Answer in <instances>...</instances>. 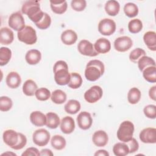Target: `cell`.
I'll return each mask as SVG.
<instances>
[{
	"label": "cell",
	"mask_w": 156,
	"mask_h": 156,
	"mask_svg": "<svg viewBox=\"0 0 156 156\" xmlns=\"http://www.w3.org/2000/svg\"><path fill=\"white\" fill-rule=\"evenodd\" d=\"M21 11L35 24L38 23L43 18L44 13L40 9L39 2L32 0L24 2L22 5Z\"/></svg>",
	"instance_id": "obj_1"
},
{
	"label": "cell",
	"mask_w": 156,
	"mask_h": 156,
	"mask_svg": "<svg viewBox=\"0 0 156 156\" xmlns=\"http://www.w3.org/2000/svg\"><path fill=\"white\" fill-rule=\"evenodd\" d=\"M54 80L59 85H68L70 80V73L68 71V66L63 60L55 62L53 67Z\"/></svg>",
	"instance_id": "obj_2"
},
{
	"label": "cell",
	"mask_w": 156,
	"mask_h": 156,
	"mask_svg": "<svg viewBox=\"0 0 156 156\" xmlns=\"http://www.w3.org/2000/svg\"><path fill=\"white\" fill-rule=\"evenodd\" d=\"M104 71L105 66L101 61L92 60L87 64L85 76L88 80L94 82L99 79L104 74Z\"/></svg>",
	"instance_id": "obj_3"
},
{
	"label": "cell",
	"mask_w": 156,
	"mask_h": 156,
	"mask_svg": "<svg viewBox=\"0 0 156 156\" xmlns=\"http://www.w3.org/2000/svg\"><path fill=\"white\" fill-rule=\"evenodd\" d=\"M133 124L130 121H124L121 123L117 130V138L121 141L127 143L133 138Z\"/></svg>",
	"instance_id": "obj_4"
},
{
	"label": "cell",
	"mask_w": 156,
	"mask_h": 156,
	"mask_svg": "<svg viewBox=\"0 0 156 156\" xmlns=\"http://www.w3.org/2000/svg\"><path fill=\"white\" fill-rule=\"evenodd\" d=\"M18 40L26 44L32 45L35 44L37 40L35 30L30 26H26L17 34Z\"/></svg>",
	"instance_id": "obj_5"
},
{
	"label": "cell",
	"mask_w": 156,
	"mask_h": 156,
	"mask_svg": "<svg viewBox=\"0 0 156 156\" xmlns=\"http://www.w3.org/2000/svg\"><path fill=\"white\" fill-rule=\"evenodd\" d=\"M115 30L116 23L112 19H102L98 24V31L103 35H111L115 32Z\"/></svg>",
	"instance_id": "obj_6"
},
{
	"label": "cell",
	"mask_w": 156,
	"mask_h": 156,
	"mask_svg": "<svg viewBox=\"0 0 156 156\" xmlns=\"http://www.w3.org/2000/svg\"><path fill=\"white\" fill-rule=\"evenodd\" d=\"M50 133L47 130L39 129L34 132L32 140L36 145L42 147L48 144L50 140Z\"/></svg>",
	"instance_id": "obj_7"
},
{
	"label": "cell",
	"mask_w": 156,
	"mask_h": 156,
	"mask_svg": "<svg viewBox=\"0 0 156 156\" xmlns=\"http://www.w3.org/2000/svg\"><path fill=\"white\" fill-rule=\"evenodd\" d=\"M103 95L102 88L98 85H94L87 90L84 93V99L90 104L95 103L101 99Z\"/></svg>",
	"instance_id": "obj_8"
},
{
	"label": "cell",
	"mask_w": 156,
	"mask_h": 156,
	"mask_svg": "<svg viewBox=\"0 0 156 156\" xmlns=\"http://www.w3.org/2000/svg\"><path fill=\"white\" fill-rule=\"evenodd\" d=\"M8 24L10 28L19 32L25 27L24 19L20 12H16L10 15Z\"/></svg>",
	"instance_id": "obj_9"
},
{
	"label": "cell",
	"mask_w": 156,
	"mask_h": 156,
	"mask_svg": "<svg viewBox=\"0 0 156 156\" xmlns=\"http://www.w3.org/2000/svg\"><path fill=\"white\" fill-rule=\"evenodd\" d=\"M79 52L83 55L89 57H95L99 54L95 51L93 44L87 40L80 41L77 45Z\"/></svg>",
	"instance_id": "obj_10"
},
{
	"label": "cell",
	"mask_w": 156,
	"mask_h": 156,
	"mask_svg": "<svg viewBox=\"0 0 156 156\" xmlns=\"http://www.w3.org/2000/svg\"><path fill=\"white\" fill-rule=\"evenodd\" d=\"M133 45L132 39L127 36H122L117 38L114 41V48L118 52H126Z\"/></svg>",
	"instance_id": "obj_11"
},
{
	"label": "cell",
	"mask_w": 156,
	"mask_h": 156,
	"mask_svg": "<svg viewBox=\"0 0 156 156\" xmlns=\"http://www.w3.org/2000/svg\"><path fill=\"white\" fill-rule=\"evenodd\" d=\"M139 137L144 143L154 144L156 143V129L153 127L145 128L140 132Z\"/></svg>",
	"instance_id": "obj_12"
},
{
	"label": "cell",
	"mask_w": 156,
	"mask_h": 156,
	"mask_svg": "<svg viewBox=\"0 0 156 156\" xmlns=\"http://www.w3.org/2000/svg\"><path fill=\"white\" fill-rule=\"evenodd\" d=\"M77 122L79 128L82 130L90 129L93 123L91 114L87 112H80L77 117Z\"/></svg>",
	"instance_id": "obj_13"
},
{
	"label": "cell",
	"mask_w": 156,
	"mask_h": 156,
	"mask_svg": "<svg viewBox=\"0 0 156 156\" xmlns=\"http://www.w3.org/2000/svg\"><path fill=\"white\" fill-rule=\"evenodd\" d=\"M4 142L12 149H13L18 143L19 135L16 131L9 129L4 132L2 135Z\"/></svg>",
	"instance_id": "obj_14"
},
{
	"label": "cell",
	"mask_w": 156,
	"mask_h": 156,
	"mask_svg": "<svg viewBox=\"0 0 156 156\" xmlns=\"http://www.w3.org/2000/svg\"><path fill=\"white\" fill-rule=\"evenodd\" d=\"M93 143L98 147L105 146L108 141V136L107 133L102 130L96 131L92 136Z\"/></svg>",
	"instance_id": "obj_15"
},
{
	"label": "cell",
	"mask_w": 156,
	"mask_h": 156,
	"mask_svg": "<svg viewBox=\"0 0 156 156\" xmlns=\"http://www.w3.org/2000/svg\"><path fill=\"white\" fill-rule=\"evenodd\" d=\"M94 48L98 54H105L111 49V43L105 38H100L94 44Z\"/></svg>",
	"instance_id": "obj_16"
},
{
	"label": "cell",
	"mask_w": 156,
	"mask_h": 156,
	"mask_svg": "<svg viewBox=\"0 0 156 156\" xmlns=\"http://www.w3.org/2000/svg\"><path fill=\"white\" fill-rule=\"evenodd\" d=\"M75 129V122L71 116H65L60 121V129L65 134L71 133Z\"/></svg>",
	"instance_id": "obj_17"
},
{
	"label": "cell",
	"mask_w": 156,
	"mask_h": 156,
	"mask_svg": "<svg viewBox=\"0 0 156 156\" xmlns=\"http://www.w3.org/2000/svg\"><path fill=\"white\" fill-rule=\"evenodd\" d=\"M14 39L13 31L7 27H4L0 30V43L3 45L11 44Z\"/></svg>",
	"instance_id": "obj_18"
},
{
	"label": "cell",
	"mask_w": 156,
	"mask_h": 156,
	"mask_svg": "<svg viewBox=\"0 0 156 156\" xmlns=\"http://www.w3.org/2000/svg\"><path fill=\"white\" fill-rule=\"evenodd\" d=\"M7 85L12 89L18 88L21 82V79L20 74L15 71L10 72L5 79Z\"/></svg>",
	"instance_id": "obj_19"
},
{
	"label": "cell",
	"mask_w": 156,
	"mask_h": 156,
	"mask_svg": "<svg viewBox=\"0 0 156 156\" xmlns=\"http://www.w3.org/2000/svg\"><path fill=\"white\" fill-rule=\"evenodd\" d=\"M30 121L35 126H43L46 125V116L40 111H34L30 115Z\"/></svg>",
	"instance_id": "obj_20"
},
{
	"label": "cell",
	"mask_w": 156,
	"mask_h": 156,
	"mask_svg": "<svg viewBox=\"0 0 156 156\" xmlns=\"http://www.w3.org/2000/svg\"><path fill=\"white\" fill-rule=\"evenodd\" d=\"M77 40V35L73 30L68 29L63 31L61 35V40L66 45H72Z\"/></svg>",
	"instance_id": "obj_21"
},
{
	"label": "cell",
	"mask_w": 156,
	"mask_h": 156,
	"mask_svg": "<svg viewBox=\"0 0 156 156\" xmlns=\"http://www.w3.org/2000/svg\"><path fill=\"white\" fill-rule=\"evenodd\" d=\"M41 58V54L37 49H31L27 52L25 55V59L27 63L31 65H37L40 62Z\"/></svg>",
	"instance_id": "obj_22"
},
{
	"label": "cell",
	"mask_w": 156,
	"mask_h": 156,
	"mask_svg": "<svg viewBox=\"0 0 156 156\" xmlns=\"http://www.w3.org/2000/svg\"><path fill=\"white\" fill-rule=\"evenodd\" d=\"M143 40L148 49L156 51V34L154 31H148L143 36Z\"/></svg>",
	"instance_id": "obj_23"
},
{
	"label": "cell",
	"mask_w": 156,
	"mask_h": 156,
	"mask_svg": "<svg viewBox=\"0 0 156 156\" xmlns=\"http://www.w3.org/2000/svg\"><path fill=\"white\" fill-rule=\"evenodd\" d=\"M104 9L107 15L110 16H115L119 12L120 5L117 1L110 0L105 3Z\"/></svg>",
	"instance_id": "obj_24"
},
{
	"label": "cell",
	"mask_w": 156,
	"mask_h": 156,
	"mask_svg": "<svg viewBox=\"0 0 156 156\" xmlns=\"http://www.w3.org/2000/svg\"><path fill=\"white\" fill-rule=\"evenodd\" d=\"M51 8L52 11L57 14H63L66 11L68 4L67 2L63 1H50Z\"/></svg>",
	"instance_id": "obj_25"
},
{
	"label": "cell",
	"mask_w": 156,
	"mask_h": 156,
	"mask_svg": "<svg viewBox=\"0 0 156 156\" xmlns=\"http://www.w3.org/2000/svg\"><path fill=\"white\" fill-rule=\"evenodd\" d=\"M37 89V85L31 79L27 80L23 85V91L24 94L27 96H34Z\"/></svg>",
	"instance_id": "obj_26"
},
{
	"label": "cell",
	"mask_w": 156,
	"mask_h": 156,
	"mask_svg": "<svg viewBox=\"0 0 156 156\" xmlns=\"http://www.w3.org/2000/svg\"><path fill=\"white\" fill-rule=\"evenodd\" d=\"M46 126L52 129H56L60 124V121L58 116L54 112H49L46 115Z\"/></svg>",
	"instance_id": "obj_27"
},
{
	"label": "cell",
	"mask_w": 156,
	"mask_h": 156,
	"mask_svg": "<svg viewBox=\"0 0 156 156\" xmlns=\"http://www.w3.org/2000/svg\"><path fill=\"white\" fill-rule=\"evenodd\" d=\"M80 102L75 99H71L68 101L64 106L65 111L71 115L77 113L80 110Z\"/></svg>",
	"instance_id": "obj_28"
},
{
	"label": "cell",
	"mask_w": 156,
	"mask_h": 156,
	"mask_svg": "<svg viewBox=\"0 0 156 156\" xmlns=\"http://www.w3.org/2000/svg\"><path fill=\"white\" fill-rule=\"evenodd\" d=\"M51 144L53 148L56 150H62L66 146V140L63 136L60 135H54L51 140Z\"/></svg>",
	"instance_id": "obj_29"
},
{
	"label": "cell",
	"mask_w": 156,
	"mask_h": 156,
	"mask_svg": "<svg viewBox=\"0 0 156 156\" xmlns=\"http://www.w3.org/2000/svg\"><path fill=\"white\" fill-rule=\"evenodd\" d=\"M143 76L144 79L150 83L156 82V66H151L147 67L143 71Z\"/></svg>",
	"instance_id": "obj_30"
},
{
	"label": "cell",
	"mask_w": 156,
	"mask_h": 156,
	"mask_svg": "<svg viewBox=\"0 0 156 156\" xmlns=\"http://www.w3.org/2000/svg\"><path fill=\"white\" fill-rule=\"evenodd\" d=\"M113 152L116 156H125L129 154V148L126 143H117L113 147Z\"/></svg>",
	"instance_id": "obj_31"
},
{
	"label": "cell",
	"mask_w": 156,
	"mask_h": 156,
	"mask_svg": "<svg viewBox=\"0 0 156 156\" xmlns=\"http://www.w3.org/2000/svg\"><path fill=\"white\" fill-rule=\"evenodd\" d=\"M51 101L56 104H62L65 102L67 99L66 93L61 90H54L51 95Z\"/></svg>",
	"instance_id": "obj_32"
},
{
	"label": "cell",
	"mask_w": 156,
	"mask_h": 156,
	"mask_svg": "<svg viewBox=\"0 0 156 156\" xmlns=\"http://www.w3.org/2000/svg\"><path fill=\"white\" fill-rule=\"evenodd\" d=\"M141 96V93L140 90L136 88V87H133L128 92L127 94V100L128 102L131 104H137Z\"/></svg>",
	"instance_id": "obj_33"
},
{
	"label": "cell",
	"mask_w": 156,
	"mask_h": 156,
	"mask_svg": "<svg viewBox=\"0 0 156 156\" xmlns=\"http://www.w3.org/2000/svg\"><path fill=\"white\" fill-rule=\"evenodd\" d=\"M138 66L140 71H143L145 68L151 66H155V60L146 55H144L141 57L138 61L137 62Z\"/></svg>",
	"instance_id": "obj_34"
},
{
	"label": "cell",
	"mask_w": 156,
	"mask_h": 156,
	"mask_svg": "<svg viewBox=\"0 0 156 156\" xmlns=\"http://www.w3.org/2000/svg\"><path fill=\"white\" fill-rule=\"evenodd\" d=\"M70 80L68 85L72 89H77L82 84V78L81 76L77 73H71L70 74Z\"/></svg>",
	"instance_id": "obj_35"
},
{
	"label": "cell",
	"mask_w": 156,
	"mask_h": 156,
	"mask_svg": "<svg viewBox=\"0 0 156 156\" xmlns=\"http://www.w3.org/2000/svg\"><path fill=\"white\" fill-rule=\"evenodd\" d=\"M12 57V51L7 47H1L0 49V65H7Z\"/></svg>",
	"instance_id": "obj_36"
},
{
	"label": "cell",
	"mask_w": 156,
	"mask_h": 156,
	"mask_svg": "<svg viewBox=\"0 0 156 156\" xmlns=\"http://www.w3.org/2000/svg\"><path fill=\"white\" fill-rule=\"evenodd\" d=\"M124 12L126 16L129 18H133L138 13V8L137 5L132 2H128L124 5Z\"/></svg>",
	"instance_id": "obj_37"
},
{
	"label": "cell",
	"mask_w": 156,
	"mask_h": 156,
	"mask_svg": "<svg viewBox=\"0 0 156 156\" xmlns=\"http://www.w3.org/2000/svg\"><path fill=\"white\" fill-rule=\"evenodd\" d=\"M143 29V23L139 19H133L129 21L128 29L132 34H137Z\"/></svg>",
	"instance_id": "obj_38"
},
{
	"label": "cell",
	"mask_w": 156,
	"mask_h": 156,
	"mask_svg": "<svg viewBox=\"0 0 156 156\" xmlns=\"http://www.w3.org/2000/svg\"><path fill=\"white\" fill-rule=\"evenodd\" d=\"M51 95L50 91L48 88L44 87L37 89L35 93L36 98L40 101H47L49 98H51Z\"/></svg>",
	"instance_id": "obj_39"
},
{
	"label": "cell",
	"mask_w": 156,
	"mask_h": 156,
	"mask_svg": "<svg viewBox=\"0 0 156 156\" xmlns=\"http://www.w3.org/2000/svg\"><path fill=\"white\" fill-rule=\"evenodd\" d=\"M144 55H146L145 51L141 48H138L130 52L129 54V59L133 63H137L138 60Z\"/></svg>",
	"instance_id": "obj_40"
},
{
	"label": "cell",
	"mask_w": 156,
	"mask_h": 156,
	"mask_svg": "<svg viewBox=\"0 0 156 156\" xmlns=\"http://www.w3.org/2000/svg\"><path fill=\"white\" fill-rule=\"evenodd\" d=\"M13 105L12 99L7 96H1L0 98V110L7 112L11 109Z\"/></svg>",
	"instance_id": "obj_41"
},
{
	"label": "cell",
	"mask_w": 156,
	"mask_h": 156,
	"mask_svg": "<svg viewBox=\"0 0 156 156\" xmlns=\"http://www.w3.org/2000/svg\"><path fill=\"white\" fill-rule=\"evenodd\" d=\"M51 24V16L47 13H44V16L43 18L37 23L35 24L36 26L40 29L44 30L48 29Z\"/></svg>",
	"instance_id": "obj_42"
},
{
	"label": "cell",
	"mask_w": 156,
	"mask_h": 156,
	"mask_svg": "<svg viewBox=\"0 0 156 156\" xmlns=\"http://www.w3.org/2000/svg\"><path fill=\"white\" fill-rule=\"evenodd\" d=\"M143 112L147 118L149 119H155L156 118V106L153 104L147 105L144 107Z\"/></svg>",
	"instance_id": "obj_43"
},
{
	"label": "cell",
	"mask_w": 156,
	"mask_h": 156,
	"mask_svg": "<svg viewBox=\"0 0 156 156\" xmlns=\"http://www.w3.org/2000/svg\"><path fill=\"white\" fill-rule=\"evenodd\" d=\"M71 6L74 10L81 12L85 9L87 2L85 0H73L71 2Z\"/></svg>",
	"instance_id": "obj_44"
},
{
	"label": "cell",
	"mask_w": 156,
	"mask_h": 156,
	"mask_svg": "<svg viewBox=\"0 0 156 156\" xmlns=\"http://www.w3.org/2000/svg\"><path fill=\"white\" fill-rule=\"evenodd\" d=\"M19 140L18 144L13 148L15 150H20L23 149L27 143V138L24 135L21 133H18Z\"/></svg>",
	"instance_id": "obj_45"
},
{
	"label": "cell",
	"mask_w": 156,
	"mask_h": 156,
	"mask_svg": "<svg viewBox=\"0 0 156 156\" xmlns=\"http://www.w3.org/2000/svg\"><path fill=\"white\" fill-rule=\"evenodd\" d=\"M127 144L129 148V154L135 152L139 148V144L134 138H132L130 141L127 142Z\"/></svg>",
	"instance_id": "obj_46"
},
{
	"label": "cell",
	"mask_w": 156,
	"mask_h": 156,
	"mask_svg": "<svg viewBox=\"0 0 156 156\" xmlns=\"http://www.w3.org/2000/svg\"><path fill=\"white\" fill-rule=\"evenodd\" d=\"M22 156H30V155H35L39 156L40 155V152L36 147H29L27 148L22 154Z\"/></svg>",
	"instance_id": "obj_47"
},
{
	"label": "cell",
	"mask_w": 156,
	"mask_h": 156,
	"mask_svg": "<svg viewBox=\"0 0 156 156\" xmlns=\"http://www.w3.org/2000/svg\"><path fill=\"white\" fill-rule=\"evenodd\" d=\"M155 93H156V86L152 87L149 91V96L150 98L154 101H155L156 96H155Z\"/></svg>",
	"instance_id": "obj_48"
},
{
	"label": "cell",
	"mask_w": 156,
	"mask_h": 156,
	"mask_svg": "<svg viewBox=\"0 0 156 156\" xmlns=\"http://www.w3.org/2000/svg\"><path fill=\"white\" fill-rule=\"evenodd\" d=\"M54 155V154L52 153V152L51 151V150L49 149H42L41 151H40V155H42V156H52Z\"/></svg>",
	"instance_id": "obj_49"
},
{
	"label": "cell",
	"mask_w": 156,
	"mask_h": 156,
	"mask_svg": "<svg viewBox=\"0 0 156 156\" xmlns=\"http://www.w3.org/2000/svg\"><path fill=\"white\" fill-rule=\"evenodd\" d=\"M95 156H97V155H103V156H108L109 155V153L105 151V150H104V149H101V150H98L94 154Z\"/></svg>",
	"instance_id": "obj_50"
},
{
	"label": "cell",
	"mask_w": 156,
	"mask_h": 156,
	"mask_svg": "<svg viewBox=\"0 0 156 156\" xmlns=\"http://www.w3.org/2000/svg\"><path fill=\"white\" fill-rule=\"evenodd\" d=\"M7 154H9V155H16V154L13 153V152H9V151H7V152H4V153H3V154H2L1 155H7Z\"/></svg>",
	"instance_id": "obj_51"
}]
</instances>
